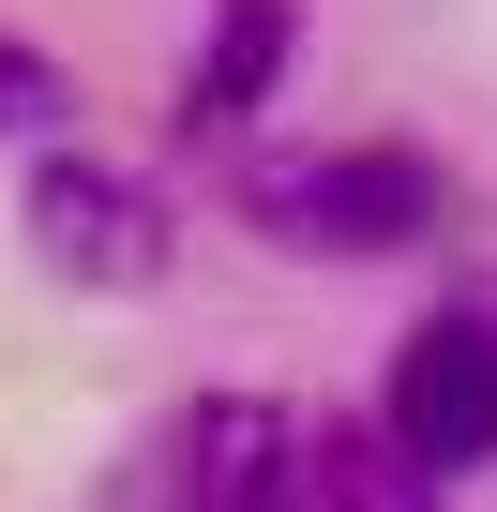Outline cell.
Returning <instances> with one entry per match:
<instances>
[{"instance_id": "8", "label": "cell", "mask_w": 497, "mask_h": 512, "mask_svg": "<svg viewBox=\"0 0 497 512\" xmlns=\"http://www.w3.org/2000/svg\"><path fill=\"white\" fill-rule=\"evenodd\" d=\"M287 512H317V497H287Z\"/></svg>"}, {"instance_id": "2", "label": "cell", "mask_w": 497, "mask_h": 512, "mask_svg": "<svg viewBox=\"0 0 497 512\" xmlns=\"http://www.w3.org/2000/svg\"><path fill=\"white\" fill-rule=\"evenodd\" d=\"M302 452H317V437H302L272 392H196V407L166 422V482H151V512H287V497H317Z\"/></svg>"}, {"instance_id": "5", "label": "cell", "mask_w": 497, "mask_h": 512, "mask_svg": "<svg viewBox=\"0 0 497 512\" xmlns=\"http://www.w3.org/2000/svg\"><path fill=\"white\" fill-rule=\"evenodd\" d=\"M287 61H302V0H211V46H196V76H181V136H196V151H241V136L272 121Z\"/></svg>"}, {"instance_id": "1", "label": "cell", "mask_w": 497, "mask_h": 512, "mask_svg": "<svg viewBox=\"0 0 497 512\" xmlns=\"http://www.w3.org/2000/svg\"><path fill=\"white\" fill-rule=\"evenodd\" d=\"M257 226L302 241V256H407V241L452 226V181H437L422 151H392V136H362V151H287V166H257Z\"/></svg>"}, {"instance_id": "3", "label": "cell", "mask_w": 497, "mask_h": 512, "mask_svg": "<svg viewBox=\"0 0 497 512\" xmlns=\"http://www.w3.org/2000/svg\"><path fill=\"white\" fill-rule=\"evenodd\" d=\"M392 452H422L437 482L452 467H497V317H422L392 347Z\"/></svg>"}, {"instance_id": "7", "label": "cell", "mask_w": 497, "mask_h": 512, "mask_svg": "<svg viewBox=\"0 0 497 512\" xmlns=\"http://www.w3.org/2000/svg\"><path fill=\"white\" fill-rule=\"evenodd\" d=\"M61 121H76V76L31 31H0V136H61Z\"/></svg>"}, {"instance_id": "4", "label": "cell", "mask_w": 497, "mask_h": 512, "mask_svg": "<svg viewBox=\"0 0 497 512\" xmlns=\"http://www.w3.org/2000/svg\"><path fill=\"white\" fill-rule=\"evenodd\" d=\"M16 226H31V256H46L61 287H151V272H166V211H151L121 166H91V151H46Z\"/></svg>"}, {"instance_id": "6", "label": "cell", "mask_w": 497, "mask_h": 512, "mask_svg": "<svg viewBox=\"0 0 497 512\" xmlns=\"http://www.w3.org/2000/svg\"><path fill=\"white\" fill-rule=\"evenodd\" d=\"M302 482H317V512H437V467H422V452H392V422L317 437V452H302Z\"/></svg>"}]
</instances>
